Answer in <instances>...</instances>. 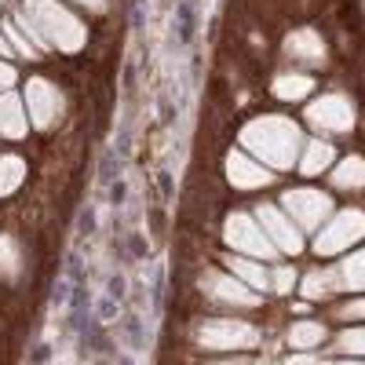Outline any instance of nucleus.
Wrapping results in <instances>:
<instances>
[{"instance_id": "1", "label": "nucleus", "mask_w": 365, "mask_h": 365, "mask_svg": "<svg viewBox=\"0 0 365 365\" xmlns=\"http://www.w3.org/2000/svg\"><path fill=\"white\" fill-rule=\"evenodd\" d=\"M11 22L41 51L55 48V51L77 55L88 44V26L73 15V8L63 4V0H22L11 15Z\"/></svg>"}, {"instance_id": "2", "label": "nucleus", "mask_w": 365, "mask_h": 365, "mask_svg": "<svg viewBox=\"0 0 365 365\" xmlns=\"http://www.w3.org/2000/svg\"><path fill=\"white\" fill-rule=\"evenodd\" d=\"M241 150L249 158H256L259 165H267L270 172L278 168H292L299 165V150H303V135H299V125L282 113H263L256 120H249L241 128Z\"/></svg>"}, {"instance_id": "3", "label": "nucleus", "mask_w": 365, "mask_h": 365, "mask_svg": "<svg viewBox=\"0 0 365 365\" xmlns=\"http://www.w3.org/2000/svg\"><path fill=\"white\" fill-rule=\"evenodd\" d=\"M22 99H26L29 125H34L37 132H51L58 120L66 117V96H63V88H58L55 81H48V77H29Z\"/></svg>"}, {"instance_id": "4", "label": "nucleus", "mask_w": 365, "mask_h": 365, "mask_svg": "<svg viewBox=\"0 0 365 365\" xmlns=\"http://www.w3.org/2000/svg\"><path fill=\"white\" fill-rule=\"evenodd\" d=\"M194 344L205 351H220V354L223 351H249L259 344V332L241 318H208L197 325Z\"/></svg>"}, {"instance_id": "5", "label": "nucleus", "mask_w": 365, "mask_h": 365, "mask_svg": "<svg viewBox=\"0 0 365 365\" xmlns=\"http://www.w3.org/2000/svg\"><path fill=\"white\" fill-rule=\"evenodd\" d=\"M223 241L237 256H252V259H274L278 256V249H274L270 237L263 234L259 220L249 216V212H230V220L223 223Z\"/></svg>"}, {"instance_id": "6", "label": "nucleus", "mask_w": 365, "mask_h": 365, "mask_svg": "<svg viewBox=\"0 0 365 365\" xmlns=\"http://www.w3.org/2000/svg\"><path fill=\"white\" fill-rule=\"evenodd\" d=\"M361 237H365V212L344 208V212H336V216L322 227V234L314 241V252L318 256H340V252L354 249Z\"/></svg>"}, {"instance_id": "7", "label": "nucleus", "mask_w": 365, "mask_h": 365, "mask_svg": "<svg viewBox=\"0 0 365 365\" xmlns=\"http://www.w3.org/2000/svg\"><path fill=\"white\" fill-rule=\"evenodd\" d=\"M201 292L208 303L216 307H230V311H252L263 303V292L249 289L245 282H237L234 274H223V270H208L201 278Z\"/></svg>"}, {"instance_id": "8", "label": "nucleus", "mask_w": 365, "mask_h": 365, "mask_svg": "<svg viewBox=\"0 0 365 365\" xmlns=\"http://www.w3.org/2000/svg\"><path fill=\"white\" fill-rule=\"evenodd\" d=\"M282 208L289 212V220L299 230H318L325 220H332V197L322 194V190H311V187L289 190L282 197Z\"/></svg>"}, {"instance_id": "9", "label": "nucleus", "mask_w": 365, "mask_h": 365, "mask_svg": "<svg viewBox=\"0 0 365 365\" xmlns=\"http://www.w3.org/2000/svg\"><path fill=\"white\" fill-rule=\"evenodd\" d=\"M256 220H259L263 234L270 237V245L278 249V252L296 256V252L303 249V230L289 220L285 208H278V205H259V208H256Z\"/></svg>"}, {"instance_id": "10", "label": "nucleus", "mask_w": 365, "mask_h": 365, "mask_svg": "<svg viewBox=\"0 0 365 365\" xmlns=\"http://www.w3.org/2000/svg\"><path fill=\"white\" fill-rule=\"evenodd\" d=\"M307 125L314 132H325V135H340V132H351L354 125V106L344 99V96H322L307 106Z\"/></svg>"}, {"instance_id": "11", "label": "nucleus", "mask_w": 365, "mask_h": 365, "mask_svg": "<svg viewBox=\"0 0 365 365\" xmlns=\"http://www.w3.org/2000/svg\"><path fill=\"white\" fill-rule=\"evenodd\" d=\"M227 179L234 190H263L274 179V172L267 165H259L256 158H249L245 150H230L227 154Z\"/></svg>"}, {"instance_id": "12", "label": "nucleus", "mask_w": 365, "mask_h": 365, "mask_svg": "<svg viewBox=\"0 0 365 365\" xmlns=\"http://www.w3.org/2000/svg\"><path fill=\"white\" fill-rule=\"evenodd\" d=\"M0 135L4 139H26L29 135V113H26V99L15 91L0 96Z\"/></svg>"}, {"instance_id": "13", "label": "nucleus", "mask_w": 365, "mask_h": 365, "mask_svg": "<svg viewBox=\"0 0 365 365\" xmlns=\"http://www.w3.org/2000/svg\"><path fill=\"white\" fill-rule=\"evenodd\" d=\"M227 267H230L234 278H237V282H245L249 289H256V292H270V270L263 267V259L230 252V256H227Z\"/></svg>"}, {"instance_id": "14", "label": "nucleus", "mask_w": 365, "mask_h": 365, "mask_svg": "<svg viewBox=\"0 0 365 365\" xmlns=\"http://www.w3.org/2000/svg\"><path fill=\"white\" fill-rule=\"evenodd\" d=\"M332 158H336V150H332L325 139H307V143H303V150H299V165L296 168L303 175H322Z\"/></svg>"}, {"instance_id": "15", "label": "nucleus", "mask_w": 365, "mask_h": 365, "mask_svg": "<svg viewBox=\"0 0 365 365\" xmlns=\"http://www.w3.org/2000/svg\"><path fill=\"white\" fill-rule=\"evenodd\" d=\"M270 91L282 103H299V99H307L311 91H314V77L311 73H282L278 81L270 84Z\"/></svg>"}, {"instance_id": "16", "label": "nucleus", "mask_w": 365, "mask_h": 365, "mask_svg": "<svg viewBox=\"0 0 365 365\" xmlns=\"http://www.w3.org/2000/svg\"><path fill=\"white\" fill-rule=\"evenodd\" d=\"M299 289L307 299H329L332 292H340V274H336V267L332 270H311L307 278L299 282Z\"/></svg>"}, {"instance_id": "17", "label": "nucleus", "mask_w": 365, "mask_h": 365, "mask_svg": "<svg viewBox=\"0 0 365 365\" xmlns=\"http://www.w3.org/2000/svg\"><path fill=\"white\" fill-rule=\"evenodd\" d=\"M22 278V252L11 234H0V282L15 285Z\"/></svg>"}, {"instance_id": "18", "label": "nucleus", "mask_w": 365, "mask_h": 365, "mask_svg": "<svg viewBox=\"0 0 365 365\" xmlns=\"http://www.w3.org/2000/svg\"><path fill=\"white\" fill-rule=\"evenodd\" d=\"M26 182V161L19 154H4L0 158V197H11Z\"/></svg>"}, {"instance_id": "19", "label": "nucleus", "mask_w": 365, "mask_h": 365, "mask_svg": "<svg viewBox=\"0 0 365 365\" xmlns=\"http://www.w3.org/2000/svg\"><path fill=\"white\" fill-rule=\"evenodd\" d=\"M332 187L340 190H361L365 187V161L361 158H347L332 168Z\"/></svg>"}, {"instance_id": "20", "label": "nucleus", "mask_w": 365, "mask_h": 365, "mask_svg": "<svg viewBox=\"0 0 365 365\" xmlns=\"http://www.w3.org/2000/svg\"><path fill=\"white\" fill-rule=\"evenodd\" d=\"M289 344H292L296 351H314V347H322V344H325V325H322V322H296V325L289 329Z\"/></svg>"}, {"instance_id": "21", "label": "nucleus", "mask_w": 365, "mask_h": 365, "mask_svg": "<svg viewBox=\"0 0 365 365\" xmlns=\"http://www.w3.org/2000/svg\"><path fill=\"white\" fill-rule=\"evenodd\" d=\"M340 289H351V292H365V249L361 252H354V256H347L344 263H340Z\"/></svg>"}, {"instance_id": "22", "label": "nucleus", "mask_w": 365, "mask_h": 365, "mask_svg": "<svg viewBox=\"0 0 365 365\" xmlns=\"http://www.w3.org/2000/svg\"><path fill=\"white\" fill-rule=\"evenodd\" d=\"M0 29H4V37H8V44H11V51H15L19 58H26V63H34V58H41V48H37L34 41H29V37L22 34V29H19L15 22H4Z\"/></svg>"}, {"instance_id": "23", "label": "nucleus", "mask_w": 365, "mask_h": 365, "mask_svg": "<svg viewBox=\"0 0 365 365\" xmlns=\"http://www.w3.org/2000/svg\"><path fill=\"white\" fill-rule=\"evenodd\" d=\"M332 347H336L340 354H347V358H365V322L354 325V329H344Z\"/></svg>"}, {"instance_id": "24", "label": "nucleus", "mask_w": 365, "mask_h": 365, "mask_svg": "<svg viewBox=\"0 0 365 365\" xmlns=\"http://www.w3.org/2000/svg\"><path fill=\"white\" fill-rule=\"evenodd\" d=\"M289 55H311L314 63H318L325 51H322V44H318L314 34H296V37H289Z\"/></svg>"}, {"instance_id": "25", "label": "nucleus", "mask_w": 365, "mask_h": 365, "mask_svg": "<svg viewBox=\"0 0 365 365\" xmlns=\"http://www.w3.org/2000/svg\"><path fill=\"white\" fill-rule=\"evenodd\" d=\"M292 289H296V270H292V267H274V270H270V292L285 296V292H292Z\"/></svg>"}, {"instance_id": "26", "label": "nucleus", "mask_w": 365, "mask_h": 365, "mask_svg": "<svg viewBox=\"0 0 365 365\" xmlns=\"http://www.w3.org/2000/svg\"><path fill=\"white\" fill-rule=\"evenodd\" d=\"M340 318H351V322H365V296L361 299H351L340 307Z\"/></svg>"}, {"instance_id": "27", "label": "nucleus", "mask_w": 365, "mask_h": 365, "mask_svg": "<svg viewBox=\"0 0 365 365\" xmlns=\"http://www.w3.org/2000/svg\"><path fill=\"white\" fill-rule=\"evenodd\" d=\"M11 88H15V66L0 58V96H4V91H11Z\"/></svg>"}, {"instance_id": "28", "label": "nucleus", "mask_w": 365, "mask_h": 365, "mask_svg": "<svg viewBox=\"0 0 365 365\" xmlns=\"http://www.w3.org/2000/svg\"><path fill=\"white\" fill-rule=\"evenodd\" d=\"M285 365H325V361H322V358H314L311 351H299V354H292Z\"/></svg>"}, {"instance_id": "29", "label": "nucleus", "mask_w": 365, "mask_h": 365, "mask_svg": "<svg viewBox=\"0 0 365 365\" xmlns=\"http://www.w3.org/2000/svg\"><path fill=\"white\" fill-rule=\"evenodd\" d=\"M205 365H252L249 358H212V361H205Z\"/></svg>"}, {"instance_id": "30", "label": "nucleus", "mask_w": 365, "mask_h": 365, "mask_svg": "<svg viewBox=\"0 0 365 365\" xmlns=\"http://www.w3.org/2000/svg\"><path fill=\"white\" fill-rule=\"evenodd\" d=\"M0 58H4V63H8V58H15V51H11V44L4 37V29H0Z\"/></svg>"}, {"instance_id": "31", "label": "nucleus", "mask_w": 365, "mask_h": 365, "mask_svg": "<svg viewBox=\"0 0 365 365\" xmlns=\"http://www.w3.org/2000/svg\"><path fill=\"white\" fill-rule=\"evenodd\" d=\"M73 4H81L88 11H99V8H106V0H73Z\"/></svg>"}, {"instance_id": "32", "label": "nucleus", "mask_w": 365, "mask_h": 365, "mask_svg": "<svg viewBox=\"0 0 365 365\" xmlns=\"http://www.w3.org/2000/svg\"><path fill=\"white\" fill-rule=\"evenodd\" d=\"M340 365H365V358H351V361H340Z\"/></svg>"}, {"instance_id": "33", "label": "nucleus", "mask_w": 365, "mask_h": 365, "mask_svg": "<svg viewBox=\"0 0 365 365\" xmlns=\"http://www.w3.org/2000/svg\"><path fill=\"white\" fill-rule=\"evenodd\" d=\"M0 4H4V0H0Z\"/></svg>"}]
</instances>
